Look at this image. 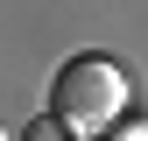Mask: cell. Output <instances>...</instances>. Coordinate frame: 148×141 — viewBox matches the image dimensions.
I'll use <instances>...</instances> for the list:
<instances>
[{"mask_svg":"<svg viewBox=\"0 0 148 141\" xmlns=\"http://www.w3.org/2000/svg\"><path fill=\"white\" fill-rule=\"evenodd\" d=\"M127 106V70L113 57H71L49 85V113H64L78 134H106Z\"/></svg>","mask_w":148,"mask_h":141,"instance_id":"obj_1","label":"cell"},{"mask_svg":"<svg viewBox=\"0 0 148 141\" xmlns=\"http://www.w3.org/2000/svg\"><path fill=\"white\" fill-rule=\"evenodd\" d=\"M21 141H78V127H71L64 113H42V120H28V127H21Z\"/></svg>","mask_w":148,"mask_h":141,"instance_id":"obj_2","label":"cell"}]
</instances>
